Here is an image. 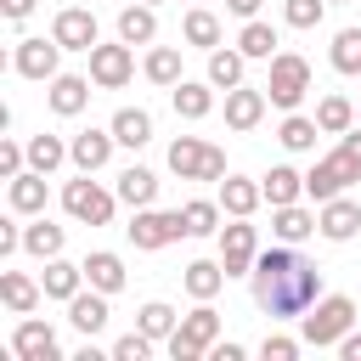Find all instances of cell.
<instances>
[{"label":"cell","instance_id":"16","mask_svg":"<svg viewBox=\"0 0 361 361\" xmlns=\"http://www.w3.org/2000/svg\"><path fill=\"white\" fill-rule=\"evenodd\" d=\"M107 299H113V293H102V288H90V293L79 288V293L68 299V322H73L85 338H96V333L107 327V316H113V310H107Z\"/></svg>","mask_w":361,"mask_h":361},{"label":"cell","instance_id":"30","mask_svg":"<svg viewBox=\"0 0 361 361\" xmlns=\"http://www.w3.org/2000/svg\"><path fill=\"white\" fill-rule=\"evenodd\" d=\"M62 243H68V231H62V226H51L45 214H34V226H23V248H28L34 259H56V254H62Z\"/></svg>","mask_w":361,"mask_h":361},{"label":"cell","instance_id":"13","mask_svg":"<svg viewBox=\"0 0 361 361\" xmlns=\"http://www.w3.org/2000/svg\"><path fill=\"white\" fill-rule=\"evenodd\" d=\"M11 355H17V361H56V333H51V322L23 316L17 333H11Z\"/></svg>","mask_w":361,"mask_h":361},{"label":"cell","instance_id":"11","mask_svg":"<svg viewBox=\"0 0 361 361\" xmlns=\"http://www.w3.org/2000/svg\"><path fill=\"white\" fill-rule=\"evenodd\" d=\"M56 62H62V45H56V39H39V34H34V39H17V51H11V68H17L23 79H39V85H51V79L62 73Z\"/></svg>","mask_w":361,"mask_h":361},{"label":"cell","instance_id":"53","mask_svg":"<svg viewBox=\"0 0 361 361\" xmlns=\"http://www.w3.org/2000/svg\"><path fill=\"white\" fill-rule=\"evenodd\" d=\"M355 113H361V107H355Z\"/></svg>","mask_w":361,"mask_h":361},{"label":"cell","instance_id":"51","mask_svg":"<svg viewBox=\"0 0 361 361\" xmlns=\"http://www.w3.org/2000/svg\"><path fill=\"white\" fill-rule=\"evenodd\" d=\"M147 6H158V0H147Z\"/></svg>","mask_w":361,"mask_h":361},{"label":"cell","instance_id":"4","mask_svg":"<svg viewBox=\"0 0 361 361\" xmlns=\"http://www.w3.org/2000/svg\"><path fill=\"white\" fill-rule=\"evenodd\" d=\"M305 90H310V62H305L299 51H276V56H271V79H265L271 107L293 113V107L305 102Z\"/></svg>","mask_w":361,"mask_h":361},{"label":"cell","instance_id":"52","mask_svg":"<svg viewBox=\"0 0 361 361\" xmlns=\"http://www.w3.org/2000/svg\"><path fill=\"white\" fill-rule=\"evenodd\" d=\"M327 6H338V0H327Z\"/></svg>","mask_w":361,"mask_h":361},{"label":"cell","instance_id":"19","mask_svg":"<svg viewBox=\"0 0 361 361\" xmlns=\"http://www.w3.org/2000/svg\"><path fill=\"white\" fill-rule=\"evenodd\" d=\"M6 203H11V214H45V175L39 169L11 175L6 180Z\"/></svg>","mask_w":361,"mask_h":361},{"label":"cell","instance_id":"17","mask_svg":"<svg viewBox=\"0 0 361 361\" xmlns=\"http://www.w3.org/2000/svg\"><path fill=\"white\" fill-rule=\"evenodd\" d=\"M265 107H271V96H265V90H254V85L226 90V124H231V130H254V124L265 118Z\"/></svg>","mask_w":361,"mask_h":361},{"label":"cell","instance_id":"18","mask_svg":"<svg viewBox=\"0 0 361 361\" xmlns=\"http://www.w3.org/2000/svg\"><path fill=\"white\" fill-rule=\"evenodd\" d=\"M90 85H96V79H79V73H56V79H51V90H45L51 113H62V118L85 113V102H90Z\"/></svg>","mask_w":361,"mask_h":361},{"label":"cell","instance_id":"44","mask_svg":"<svg viewBox=\"0 0 361 361\" xmlns=\"http://www.w3.org/2000/svg\"><path fill=\"white\" fill-rule=\"evenodd\" d=\"M28 169V141H0V175H23Z\"/></svg>","mask_w":361,"mask_h":361},{"label":"cell","instance_id":"45","mask_svg":"<svg viewBox=\"0 0 361 361\" xmlns=\"http://www.w3.org/2000/svg\"><path fill=\"white\" fill-rule=\"evenodd\" d=\"M259 355H265V361H293V355H299V338H288V333H265Z\"/></svg>","mask_w":361,"mask_h":361},{"label":"cell","instance_id":"27","mask_svg":"<svg viewBox=\"0 0 361 361\" xmlns=\"http://www.w3.org/2000/svg\"><path fill=\"white\" fill-rule=\"evenodd\" d=\"M276 45H282V39H276V28H271V23H259V17H248V23H243V34H237V51H243L248 62H271V56H276Z\"/></svg>","mask_w":361,"mask_h":361},{"label":"cell","instance_id":"31","mask_svg":"<svg viewBox=\"0 0 361 361\" xmlns=\"http://www.w3.org/2000/svg\"><path fill=\"white\" fill-rule=\"evenodd\" d=\"M180 282H186L192 299H214V293L226 288V265H220V259H192V265L180 271Z\"/></svg>","mask_w":361,"mask_h":361},{"label":"cell","instance_id":"10","mask_svg":"<svg viewBox=\"0 0 361 361\" xmlns=\"http://www.w3.org/2000/svg\"><path fill=\"white\" fill-rule=\"evenodd\" d=\"M350 180H361V164H350L344 152H327V158H316V164H310V175H305V192H310L316 203H327V197H338Z\"/></svg>","mask_w":361,"mask_h":361},{"label":"cell","instance_id":"22","mask_svg":"<svg viewBox=\"0 0 361 361\" xmlns=\"http://www.w3.org/2000/svg\"><path fill=\"white\" fill-rule=\"evenodd\" d=\"M118 39H124V45H152V39H158V11H152L147 0L124 6V11H118Z\"/></svg>","mask_w":361,"mask_h":361},{"label":"cell","instance_id":"26","mask_svg":"<svg viewBox=\"0 0 361 361\" xmlns=\"http://www.w3.org/2000/svg\"><path fill=\"white\" fill-rule=\"evenodd\" d=\"M271 231H276V243H305L316 231V214L305 203H282V209H271Z\"/></svg>","mask_w":361,"mask_h":361},{"label":"cell","instance_id":"37","mask_svg":"<svg viewBox=\"0 0 361 361\" xmlns=\"http://www.w3.org/2000/svg\"><path fill=\"white\" fill-rule=\"evenodd\" d=\"M62 164H68V141H62V135H28V169L51 175V169H62Z\"/></svg>","mask_w":361,"mask_h":361},{"label":"cell","instance_id":"2","mask_svg":"<svg viewBox=\"0 0 361 361\" xmlns=\"http://www.w3.org/2000/svg\"><path fill=\"white\" fill-rule=\"evenodd\" d=\"M350 327H355V299H350V293H327V299H316V305L299 316V338L316 344V350L338 344Z\"/></svg>","mask_w":361,"mask_h":361},{"label":"cell","instance_id":"40","mask_svg":"<svg viewBox=\"0 0 361 361\" xmlns=\"http://www.w3.org/2000/svg\"><path fill=\"white\" fill-rule=\"evenodd\" d=\"M135 327H141L147 338H169V333L180 327V316H175L164 299H152V305H141V310H135Z\"/></svg>","mask_w":361,"mask_h":361},{"label":"cell","instance_id":"36","mask_svg":"<svg viewBox=\"0 0 361 361\" xmlns=\"http://www.w3.org/2000/svg\"><path fill=\"white\" fill-rule=\"evenodd\" d=\"M243 62H248L243 51H220V45H214V51H209V85H214V90H237V85H243Z\"/></svg>","mask_w":361,"mask_h":361},{"label":"cell","instance_id":"49","mask_svg":"<svg viewBox=\"0 0 361 361\" xmlns=\"http://www.w3.org/2000/svg\"><path fill=\"white\" fill-rule=\"evenodd\" d=\"M338 355H344V361H361V333H355V327L338 338Z\"/></svg>","mask_w":361,"mask_h":361},{"label":"cell","instance_id":"42","mask_svg":"<svg viewBox=\"0 0 361 361\" xmlns=\"http://www.w3.org/2000/svg\"><path fill=\"white\" fill-rule=\"evenodd\" d=\"M282 17H288V28H316L327 17V0H288Z\"/></svg>","mask_w":361,"mask_h":361},{"label":"cell","instance_id":"35","mask_svg":"<svg viewBox=\"0 0 361 361\" xmlns=\"http://www.w3.org/2000/svg\"><path fill=\"white\" fill-rule=\"evenodd\" d=\"M220 197L209 203V197H192V203H180V226H186V237H214L220 231Z\"/></svg>","mask_w":361,"mask_h":361},{"label":"cell","instance_id":"48","mask_svg":"<svg viewBox=\"0 0 361 361\" xmlns=\"http://www.w3.org/2000/svg\"><path fill=\"white\" fill-rule=\"evenodd\" d=\"M209 355H214V361H243V355H248V350H243V344H231V338H220V344H214V350H209Z\"/></svg>","mask_w":361,"mask_h":361},{"label":"cell","instance_id":"34","mask_svg":"<svg viewBox=\"0 0 361 361\" xmlns=\"http://www.w3.org/2000/svg\"><path fill=\"white\" fill-rule=\"evenodd\" d=\"M316 124H322V135H344V130H355V102L350 96H322L316 102Z\"/></svg>","mask_w":361,"mask_h":361},{"label":"cell","instance_id":"33","mask_svg":"<svg viewBox=\"0 0 361 361\" xmlns=\"http://www.w3.org/2000/svg\"><path fill=\"white\" fill-rule=\"evenodd\" d=\"M175 113H180V118H192V124H197V118H209V113H214V85L180 79V85H175Z\"/></svg>","mask_w":361,"mask_h":361},{"label":"cell","instance_id":"14","mask_svg":"<svg viewBox=\"0 0 361 361\" xmlns=\"http://www.w3.org/2000/svg\"><path fill=\"white\" fill-rule=\"evenodd\" d=\"M113 147H118V135H113V130H79V135L68 141V164H73V169H85V175H96V169L113 158Z\"/></svg>","mask_w":361,"mask_h":361},{"label":"cell","instance_id":"23","mask_svg":"<svg viewBox=\"0 0 361 361\" xmlns=\"http://www.w3.org/2000/svg\"><path fill=\"white\" fill-rule=\"evenodd\" d=\"M259 186H265V203H271V209L305 197V175H299L293 164H271V175H259Z\"/></svg>","mask_w":361,"mask_h":361},{"label":"cell","instance_id":"8","mask_svg":"<svg viewBox=\"0 0 361 361\" xmlns=\"http://www.w3.org/2000/svg\"><path fill=\"white\" fill-rule=\"evenodd\" d=\"M259 259V231L248 226V214H231V226H220V265L226 276H248Z\"/></svg>","mask_w":361,"mask_h":361},{"label":"cell","instance_id":"28","mask_svg":"<svg viewBox=\"0 0 361 361\" xmlns=\"http://www.w3.org/2000/svg\"><path fill=\"white\" fill-rule=\"evenodd\" d=\"M107 130L118 135V147H147V141H152V113H147V107H118Z\"/></svg>","mask_w":361,"mask_h":361},{"label":"cell","instance_id":"41","mask_svg":"<svg viewBox=\"0 0 361 361\" xmlns=\"http://www.w3.org/2000/svg\"><path fill=\"white\" fill-rule=\"evenodd\" d=\"M327 56H333V68H338V73H361V28H338Z\"/></svg>","mask_w":361,"mask_h":361},{"label":"cell","instance_id":"46","mask_svg":"<svg viewBox=\"0 0 361 361\" xmlns=\"http://www.w3.org/2000/svg\"><path fill=\"white\" fill-rule=\"evenodd\" d=\"M23 248V226L17 220H0V254H17Z\"/></svg>","mask_w":361,"mask_h":361},{"label":"cell","instance_id":"29","mask_svg":"<svg viewBox=\"0 0 361 361\" xmlns=\"http://www.w3.org/2000/svg\"><path fill=\"white\" fill-rule=\"evenodd\" d=\"M118 203H130V209L158 203V175H152V169H141V164H130V169L118 175Z\"/></svg>","mask_w":361,"mask_h":361},{"label":"cell","instance_id":"12","mask_svg":"<svg viewBox=\"0 0 361 361\" xmlns=\"http://www.w3.org/2000/svg\"><path fill=\"white\" fill-rule=\"evenodd\" d=\"M51 39H56L62 51H90V45H96V17H90L85 6H62V11L51 17Z\"/></svg>","mask_w":361,"mask_h":361},{"label":"cell","instance_id":"43","mask_svg":"<svg viewBox=\"0 0 361 361\" xmlns=\"http://www.w3.org/2000/svg\"><path fill=\"white\" fill-rule=\"evenodd\" d=\"M152 344H158V338H147V333L135 327V333H124V338L113 344V361H147V355H152Z\"/></svg>","mask_w":361,"mask_h":361},{"label":"cell","instance_id":"38","mask_svg":"<svg viewBox=\"0 0 361 361\" xmlns=\"http://www.w3.org/2000/svg\"><path fill=\"white\" fill-rule=\"evenodd\" d=\"M141 68H147V79H152V85H169V90L180 85V51H175V45H152Z\"/></svg>","mask_w":361,"mask_h":361},{"label":"cell","instance_id":"25","mask_svg":"<svg viewBox=\"0 0 361 361\" xmlns=\"http://www.w3.org/2000/svg\"><path fill=\"white\" fill-rule=\"evenodd\" d=\"M85 282H90V288H102V293H118V288L130 282V271H124V259H118V254L96 248V254H85Z\"/></svg>","mask_w":361,"mask_h":361},{"label":"cell","instance_id":"9","mask_svg":"<svg viewBox=\"0 0 361 361\" xmlns=\"http://www.w3.org/2000/svg\"><path fill=\"white\" fill-rule=\"evenodd\" d=\"M85 56H90V79H96L102 90H124L130 73H135V45H124V39H118V45H102V39H96Z\"/></svg>","mask_w":361,"mask_h":361},{"label":"cell","instance_id":"5","mask_svg":"<svg viewBox=\"0 0 361 361\" xmlns=\"http://www.w3.org/2000/svg\"><path fill=\"white\" fill-rule=\"evenodd\" d=\"M169 169L180 180H226V152L197 135H180V141H169Z\"/></svg>","mask_w":361,"mask_h":361},{"label":"cell","instance_id":"39","mask_svg":"<svg viewBox=\"0 0 361 361\" xmlns=\"http://www.w3.org/2000/svg\"><path fill=\"white\" fill-rule=\"evenodd\" d=\"M316 135H322V124H316V118H305V113H288V118H282V130H276V141H282L288 152H310V147H316Z\"/></svg>","mask_w":361,"mask_h":361},{"label":"cell","instance_id":"50","mask_svg":"<svg viewBox=\"0 0 361 361\" xmlns=\"http://www.w3.org/2000/svg\"><path fill=\"white\" fill-rule=\"evenodd\" d=\"M226 11H231V17H243V23H248V17H259V0H226Z\"/></svg>","mask_w":361,"mask_h":361},{"label":"cell","instance_id":"6","mask_svg":"<svg viewBox=\"0 0 361 361\" xmlns=\"http://www.w3.org/2000/svg\"><path fill=\"white\" fill-rule=\"evenodd\" d=\"M113 203H118V192H102L85 169H79V180L62 186V209H68L79 226H107V220H113Z\"/></svg>","mask_w":361,"mask_h":361},{"label":"cell","instance_id":"21","mask_svg":"<svg viewBox=\"0 0 361 361\" xmlns=\"http://www.w3.org/2000/svg\"><path fill=\"white\" fill-rule=\"evenodd\" d=\"M0 299H6L11 316H34V305L45 299V288L34 276H23V271H0Z\"/></svg>","mask_w":361,"mask_h":361},{"label":"cell","instance_id":"3","mask_svg":"<svg viewBox=\"0 0 361 361\" xmlns=\"http://www.w3.org/2000/svg\"><path fill=\"white\" fill-rule=\"evenodd\" d=\"M164 344H169L175 361H197V355H209V350L220 344V310H214L209 299H197V310H186L180 327H175Z\"/></svg>","mask_w":361,"mask_h":361},{"label":"cell","instance_id":"15","mask_svg":"<svg viewBox=\"0 0 361 361\" xmlns=\"http://www.w3.org/2000/svg\"><path fill=\"white\" fill-rule=\"evenodd\" d=\"M316 231H322L327 243H350V237L361 231V203H350L344 192H338V197H327V203H322V214H316Z\"/></svg>","mask_w":361,"mask_h":361},{"label":"cell","instance_id":"24","mask_svg":"<svg viewBox=\"0 0 361 361\" xmlns=\"http://www.w3.org/2000/svg\"><path fill=\"white\" fill-rule=\"evenodd\" d=\"M265 203V186L259 180H248V175H226L220 180V209L226 214H254Z\"/></svg>","mask_w":361,"mask_h":361},{"label":"cell","instance_id":"7","mask_svg":"<svg viewBox=\"0 0 361 361\" xmlns=\"http://www.w3.org/2000/svg\"><path fill=\"white\" fill-rule=\"evenodd\" d=\"M130 231V243L141 248V254H152V248H169L175 237H186V226H180V209H135V220L124 226Z\"/></svg>","mask_w":361,"mask_h":361},{"label":"cell","instance_id":"47","mask_svg":"<svg viewBox=\"0 0 361 361\" xmlns=\"http://www.w3.org/2000/svg\"><path fill=\"white\" fill-rule=\"evenodd\" d=\"M0 17L6 23H28L34 17V0H0Z\"/></svg>","mask_w":361,"mask_h":361},{"label":"cell","instance_id":"20","mask_svg":"<svg viewBox=\"0 0 361 361\" xmlns=\"http://www.w3.org/2000/svg\"><path fill=\"white\" fill-rule=\"evenodd\" d=\"M39 288H45V299H62V305H68V299L85 288V265H68V259L56 254V259H45V271H39Z\"/></svg>","mask_w":361,"mask_h":361},{"label":"cell","instance_id":"1","mask_svg":"<svg viewBox=\"0 0 361 361\" xmlns=\"http://www.w3.org/2000/svg\"><path fill=\"white\" fill-rule=\"evenodd\" d=\"M248 282H254V305H259L271 322L305 316V310L322 299V265H310L305 254H293V243L265 248V254L254 259Z\"/></svg>","mask_w":361,"mask_h":361},{"label":"cell","instance_id":"32","mask_svg":"<svg viewBox=\"0 0 361 361\" xmlns=\"http://www.w3.org/2000/svg\"><path fill=\"white\" fill-rule=\"evenodd\" d=\"M180 39L197 45V51H214V45H220V17H214L209 6H192L186 23H180Z\"/></svg>","mask_w":361,"mask_h":361}]
</instances>
